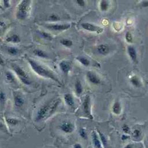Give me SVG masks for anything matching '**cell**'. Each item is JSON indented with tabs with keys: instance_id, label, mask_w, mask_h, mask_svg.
<instances>
[{
	"instance_id": "277c9868",
	"label": "cell",
	"mask_w": 148,
	"mask_h": 148,
	"mask_svg": "<svg viewBox=\"0 0 148 148\" xmlns=\"http://www.w3.org/2000/svg\"><path fill=\"white\" fill-rule=\"evenodd\" d=\"M12 69L23 83L25 85H30L31 84L29 77L22 68L17 64H13Z\"/></svg>"
},
{
	"instance_id": "f6af8a7d",
	"label": "cell",
	"mask_w": 148,
	"mask_h": 148,
	"mask_svg": "<svg viewBox=\"0 0 148 148\" xmlns=\"http://www.w3.org/2000/svg\"><path fill=\"white\" fill-rule=\"evenodd\" d=\"M0 8H1V5H0Z\"/></svg>"
},
{
	"instance_id": "9c48e42d",
	"label": "cell",
	"mask_w": 148,
	"mask_h": 148,
	"mask_svg": "<svg viewBox=\"0 0 148 148\" xmlns=\"http://www.w3.org/2000/svg\"><path fill=\"white\" fill-rule=\"evenodd\" d=\"M87 80L90 83L93 84L97 85L101 83V79L96 74L92 71H88L86 73Z\"/></svg>"
},
{
	"instance_id": "484cf974",
	"label": "cell",
	"mask_w": 148,
	"mask_h": 148,
	"mask_svg": "<svg viewBox=\"0 0 148 148\" xmlns=\"http://www.w3.org/2000/svg\"><path fill=\"white\" fill-rule=\"evenodd\" d=\"M113 112L115 114H119L121 112V105L119 102H116L113 105L112 107Z\"/></svg>"
},
{
	"instance_id": "7c38bea8",
	"label": "cell",
	"mask_w": 148,
	"mask_h": 148,
	"mask_svg": "<svg viewBox=\"0 0 148 148\" xmlns=\"http://www.w3.org/2000/svg\"><path fill=\"white\" fill-rule=\"evenodd\" d=\"M64 99L65 104L68 107L73 108L75 106V100L73 97L72 95L70 93H66L64 96Z\"/></svg>"
},
{
	"instance_id": "52a82bcc",
	"label": "cell",
	"mask_w": 148,
	"mask_h": 148,
	"mask_svg": "<svg viewBox=\"0 0 148 148\" xmlns=\"http://www.w3.org/2000/svg\"><path fill=\"white\" fill-rule=\"evenodd\" d=\"M46 27L47 29L53 31H64L69 29L71 27V24L69 23L49 24H47Z\"/></svg>"
},
{
	"instance_id": "603a6c76",
	"label": "cell",
	"mask_w": 148,
	"mask_h": 148,
	"mask_svg": "<svg viewBox=\"0 0 148 148\" xmlns=\"http://www.w3.org/2000/svg\"><path fill=\"white\" fill-rule=\"evenodd\" d=\"M7 52L9 55L14 56L18 55L19 53L20 50L18 48H17L16 47L10 46L7 48Z\"/></svg>"
},
{
	"instance_id": "8992f818",
	"label": "cell",
	"mask_w": 148,
	"mask_h": 148,
	"mask_svg": "<svg viewBox=\"0 0 148 148\" xmlns=\"http://www.w3.org/2000/svg\"><path fill=\"white\" fill-rule=\"evenodd\" d=\"M81 26L85 30L97 34H101L104 31V29L102 27L94 24L90 23H84L82 24Z\"/></svg>"
},
{
	"instance_id": "4dcf8cb0",
	"label": "cell",
	"mask_w": 148,
	"mask_h": 148,
	"mask_svg": "<svg viewBox=\"0 0 148 148\" xmlns=\"http://www.w3.org/2000/svg\"><path fill=\"white\" fill-rule=\"evenodd\" d=\"M99 138H100L101 142H102V144L104 146H105V145H106L107 143V139L106 138H105V135L103 134L100 133L99 131Z\"/></svg>"
},
{
	"instance_id": "f546056e",
	"label": "cell",
	"mask_w": 148,
	"mask_h": 148,
	"mask_svg": "<svg viewBox=\"0 0 148 148\" xmlns=\"http://www.w3.org/2000/svg\"><path fill=\"white\" fill-rule=\"evenodd\" d=\"M79 135L81 136V137L82 138H83L84 139H86L87 138V132L84 129H81L80 130H79Z\"/></svg>"
},
{
	"instance_id": "83f0119b",
	"label": "cell",
	"mask_w": 148,
	"mask_h": 148,
	"mask_svg": "<svg viewBox=\"0 0 148 148\" xmlns=\"http://www.w3.org/2000/svg\"><path fill=\"white\" fill-rule=\"evenodd\" d=\"M130 82L134 86L138 87L141 86V82L139 81V79L137 77H136V76H134V77L131 79Z\"/></svg>"
},
{
	"instance_id": "5b68a950",
	"label": "cell",
	"mask_w": 148,
	"mask_h": 148,
	"mask_svg": "<svg viewBox=\"0 0 148 148\" xmlns=\"http://www.w3.org/2000/svg\"><path fill=\"white\" fill-rule=\"evenodd\" d=\"M59 129L61 131L66 134L72 133L75 130V125L71 121H64L59 126Z\"/></svg>"
},
{
	"instance_id": "f35d334b",
	"label": "cell",
	"mask_w": 148,
	"mask_h": 148,
	"mask_svg": "<svg viewBox=\"0 0 148 148\" xmlns=\"http://www.w3.org/2000/svg\"><path fill=\"white\" fill-rule=\"evenodd\" d=\"M4 64H5V62H4L3 59H2L1 57H0V65H4Z\"/></svg>"
},
{
	"instance_id": "74e56055",
	"label": "cell",
	"mask_w": 148,
	"mask_h": 148,
	"mask_svg": "<svg viewBox=\"0 0 148 148\" xmlns=\"http://www.w3.org/2000/svg\"><path fill=\"white\" fill-rule=\"evenodd\" d=\"M73 148H83V147L80 144H75L73 145Z\"/></svg>"
},
{
	"instance_id": "3957f363",
	"label": "cell",
	"mask_w": 148,
	"mask_h": 148,
	"mask_svg": "<svg viewBox=\"0 0 148 148\" xmlns=\"http://www.w3.org/2000/svg\"><path fill=\"white\" fill-rule=\"evenodd\" d=\"M52 104V101H49L46 102L44 105L39 108L36 112L35 116V121L38 122L43 120L45 118L47 117L48 113L50 109V105Z\"/></svg>"
},
{
	"instance_id": "44dd1931",
	"label": "cell",
	"mask_w": 148,
	"mask_h": 148,
	"mask_svg": "<svg viewBox=\"0 0 148 148\" xmlns=\"http://www.w3.org/2000/svg\"><path fill=\"white\" fill-rule=\"evenodd\" d=\"M109 7V3L108 0H101L99 3V8L101 10L105 12L107 11Z\"/></svg>"
},
{
	"instance_id": "5bb4252c",
	"label": "cell",
	"mask_w": 148,
	"mask_h": 148,
	"mask_svg": "<svg viewBox=\"0 0 148 148\" xmlns=\"http://www.w3.org/2000/svg\"><path fill=\"white\" fill-rule=\"evenodd\" d=\"M127 52L131 59L134 62H136L137 61V54H136L135 48L132 46H129L127 47Z\"/></svg>"
},
{
	"instance_id": "d6a6232c",
	"label": "cell",
	"mask_w": 148,
	"mask_h": 148,
	"mask_svg": "<svg viewBox=\"0 0 148 148\" xmlns=\"http://www.w3.org/2000/svg\"><path fill=\"white\" fill-rule=\"evenodd\" d=\"M76 4L80 7H84L86 6V2L84 0H75Z\"/></svg>"
},
{
	"instance_id": "836d02e7",
	"label": "cell",
	"mask_w": 148,
	"mask_h": 148,
	"mask_svg": "<svg viewBox=\"0 0 148 148\" xmlns=\"http://www.w3.org/2000/svg\"><path fill=\"white\" fill-rule=\"evenodd\" d=\"M126 39L127 42H131L133 41V36H132L131 34L129 32L127 33L126 35Z\"/></svg>"
},
{
	"instance_id": "2e32d148",
	"label": "cell",
	"mask_w": 148,
	"mask_h": 148,
	"mask_svg": "<svg viewBox=\"0 0 148 148\" xmlns=\"http://www.w3.org/2000/svg\"><path fill=\"white\" fill-rule=\"evenodd\" d=\"M92 141L95 148H102L101 140L95 131H93L92 133Z\"/></svg>"
},
{
	"instance_id": "ee69618b",
	"label": "cell",
	"mask_w": 148,
	"mask_h": 148,
	"mask_svg": "<svg viewBox=\"0 0 148 148\" xmlns=\"http://www.w3.org/2000/svg\"><path fill=\"white\" fill-rule=\"evenodd\" d=\"M1 27H0V32H1Z\"/></svg>"
},
{
	"instance_id": "8d00e7d4",
	"label": "cell",
	"mask_w": 148,
	"mask_h": 148,
	"mask_svg": "<svg viewBox=\"0 0 148 148\" xmlns=\"http://www.w3.org/2000/svg\"><path fill=\"white\" fill-rule=\"evenodd\" d=\"M122 129H123V131L125 132V133H128L130 131V128L126 124L123 125V127H122Z\"/></svg>"
},
{
	"instance_id": "e0dca14e",
	"label": "cell",
	"mask_w": 148,
	"mask_h": 148,
	"mask_svg": "<svg viewBox=\"0 0 148 148\" xmlns=\"http://www.w3.org/2000/svg\"><path fill=\"white\" fill-rule=\"evenodd\" d=\"M97 52L99 54H100L101 55H106L109 53V49L107 45H104V44H101L97 46Z\"/></svg>"
},
{
	"instance_id": "7402d4cb",
	"label": "cell",
	"mask_w": 148,
	"mask_h": 148,
	"mask_svg": "<svg viewBox=\"0 0 148 148\" xmlns=\"http://www.w3.org/2000/svg\"><path fill=\"white\" fill-rule=\"evenodd\" d=\"M5 78H6V80L9 82V83H15L16 82V79L15 77L13 75V73L12 72H10V71H7L6 73H5Z\"/></svg>"
},
{
	"instance_id": "9a60e30c",
	"label": "cell",
	"mask_w": 148,
	"mask_h": 148,
	"mask_svg": "<svg viewBox=\"0 0 148 148\" xmlns=\"http://www.w3.org/2000/svg\"><path fill=\"white\" fill-rule=\"evenodd\" d=\"M6 41L9 43L19 44L21 42V38L18 34H13L12 35L8 37L6 39Z\"/></svg>"
},
{
	"instance_id": "4fadbf2b",
	"label": "cell",
	"mask_w": 148,
	"mask_h": 148,
	"mask_svg": "<svg viewBox=\"0 0 148 148\" xmlns=\"http://www.w3.org/2000/svg\"><path fill=\"white\" fill-rule=\"evenodd\" d=\"M60 102H61L60 99H58L54 102L53 103H52L49 110V113H48L47 117H49V116H50L51 115L54 114V113H55L57 110V108L59 107L60 104Z\"/></svg>"
},
{
	"instance_id": "d4e9b609",
	"label": "cell",
	"mask_w": 148,
	"mask_h": 148,
	"mask_svg": "<svg viewBox=\"0 0 148 148\" xmlns=\"http://www.w3.org/2000/svg\"><path fill=\"white\" fill-rule=\"evenodd\" d=\"M39 34L42 38L46 39V40L52 41L53 39V36L50 33L45 32V31H39Z\"/></svg>"
},
{
	"instance_id": "e575fe53",
	"label": "cell",
	"mask_w": 148,
	"mask_h": 148,
	"mask_svg": "<svg viewBox=\"0 0 148 148\" xmlns=\"http://www.w3.org/2000/svg\"><path fill=\"white\" fill-rule=\"evenodd\" d=\"M3 3L5 8H9L10 6V0H3Z\"/></svg>"
},
{
	"instance_id": "6da1fadb",
	"label": "cell",
	"mask_w": 148,
	"mask_h": 148,
	"mask_svg": "<svg viewBox=\"0 0 148 148\" xmlns=\"http://www.w3.org/2000/svg\"><path fill=\"white\" fill-rule=\"evenodd\" d=\"M27 61L32 70L38 75L42 76V77L52 79L56 82H57L60 84H61L59 79L52 71L48 70L46 67H44L43 65L39 64L38 62L31 59H27Z\"/></svg>"
},
{
	"instance_id": "b9f144b4",
	"label": "cell",
	"mask_w": 148,
	"mask_h": 148,
	"mask_svg": "<svg viewBox=\"0 0 148 148\" xmlns=\"http://www.w3.org/2000/svg\"><path fill=\"white\" fill-rule=\"evenodd\" d=\"M127 138H128V136L127 135H123V136H122V139H123V140L126 139Z\"/></svg>"
},
{
	"instance_id": "7bdbcfd3",
	"label": "cell",
	"mask_w": 148,
	"mask_h": 148,
	"mask_svg": "<svg viewBox=\"0 0 148 148\" xmlns=\"http://www.w3.org/2000/svg\"><path fill=\"white\" fill-rule=\"evenodd\" d=\"M3 127H4L3 124H2V123H1V122L0 121V130H1V129H3Z\"/></svg>"
},
{
	"instance_id": "f1b7e54d",
	"label": "cell",
	"mask_w": 148,
	"mask_h": 148,
	"mask_svg": "<svg viewBox=\"0 0 148 148\" xmlns=\"http://www.w3.org/2000/svg\"><path fill=\"white\" fill-rule=\"evenodd\" d=\"M48 20L52 22H56L59 21L60 19V17L57 15H56L55 13H52L49 15Z\"/></svg>"
},
{
	"instance_id": "ab89813d",
	"label": "cell",
	"mask_w": 148,
	"mask_h": 148,
	"mask_svg": "<svg viewBox=\"0 0 148 148\" xmlns=\"http://www.w3.org/2000/svg\"><path fill=\"white\" fill-rule=\"evenodd\" d=\"M144 7H148V1H144L143 2Z\"/></svg>"
},
{
	"instance_id": "8fae6325",
	"label": "cell",
	"mask_w": 148,
	"mask_h": 148,
	"mask_svg": "<svg viewBox=\"0 0 148 148\" xmlns=\"http://www.w3.org/2000/svg\"><path fill=\"white\" fill-rule=\"evenodd\" d=\"M13 101L14 104L18 108H20L23 106L25 102L24 98L20 94L15 93L13 94Z\"/></svg>"
},
{
	"instance_id": "1f68e13d",
	"label": "cell",
	"mask_w": 148,
	"mask_h": 148,
	"mask_svg": "<svg viewBox=\"0 0 148 148\" xmlns=\"http://www.w3.org/2000/svg\"><path fill=\"white\" fill-rule=\"evenodd\" d=\"M5 101H6V95L3 92L1 91L0 92V102L1 104H4Z\"/></svg>"
},
{
	"instance_id": "30bf717a",
	"label": "cell",
	"mask_w": 148,
	"mask_h": 148,
	"mask_svg": "<svg viewBox=\"0 0 148 148\" xmlns=\"http://www.w3.org/2000/svg\"><path fill=\"white\" fill-rule=\"evenodd\" d=\"M59 67L61 72L64 74H68L71 70V64L69 61L62 60L59 63Z\"/></svg>"
},
{
	"instance_id": "7a4b0ae2",
	"label": "cell",
	"mask_w": 148,
	"mask_h": 148,
	"mask_svg": "<svg viewBox=\"0 0 148 148\" xmlns=\"http://www.w3.org/2000/svg\"><path fill=\"white\" fill-rule=\"evenodd\" d=\"M32 0H22L17 8L16 18L20 20H24L27 18L30 10Z\"/></svg>"
},
{
	"instance_id": "ffe728a7",
	"label": "cell",
	"mask_w": 148,
	"mask_h": 148,
	"mask_svg": "<svg viewBox=\"0 0 148 148\" xmlns=\"http://www.w3.org/2000/svg\"><path fill=\"white\" fill-rule=\"evenodd\" d=\"M76 59L81 64L83 65V66L88 67L89 66L90 64V61H89V60L87 59L86 57H85L78 56Z\"/></svg>"
},
{
	"instance_id": "ac0fdd59",
	"label": "cell",
	"mask_w": 148,
	"mask_h": 148,
	"mask_svg": "<svg viewBox=\"0 0 148 148\" xmlns=\"http://www.w3.org/2000/svg\"><path fill=\"white\" fill-rule=\"evenodd\" d=\"M33 53L34 55H35L36 56L38 57L42 58V59L49 58V56H48L47 53L46 52H45V51L43 50L37 49L34 50Z\"/></svg>"
},
{
	"instance_id": "d590c367",
	"label": "cell",
	"mask_w": 148,
	"mask_h": 148,
	"mask_svg": "<svg viewBox=\"0 0 148 148\" xmlns=\"http://www.w3.org/2000/svg\"><path fill=\"white\" fill-rule=\"evenodd\" d=\"M133 135L136 138L139 137V136H141L140 131H139V130H137V129L135 130L134 131V132H133Z\"/></svg>"
},
{
	"instance_id": "60d3db41",
	"label": "cell",
	"mask_w": 148,
	"mask_h": 148,
	"mask_svg": "<svg viewBox=\"0 0 148 148\" xmlns=\"http://www.w3.org/2000/svg\"><path fill=\"white\" fill-rule=\"evenodd\" d=\"M124 148H133V146L131 145H127V146L124 147Z\"/></svg>"
},
{
	"instance_id": "cb8c5ba5",
	"label": "cell",
	"mask_w": 148,
	"mask_h": 148,
	"mask_svg": "<svg viewBox=\"0 0 148 148\" xmlns=\"http://www.w3.org/2000/svg\"><path fill=\"white\" fill-rule=\"evenodd\" d=\"M60 44L66 47H71L73 45V42L72 41H71V39L64 38L62 39L60 41Z\"/></svg>"
},
{
	"instance_id": "d6986e66",
	"label": "cell",
	"mask_w": 148,
	"mask_h": 148,
	"mask_svg": "<svg viewBox=\"0 0 148 148\" xmlns=\"http://www.w3.org/2000/svg\"><path fill=\"white\" fill-rule=\"evenodd\" d=\"M75 90L76 94L78 96H80L81 95L82 93H83V86L81 83V82L80 81H76L75 83Z\"/></svg>"
},
{
	"instance_id": "4316f807",
	"label": "cell",
	"mask_w": 148,
	"mask_h": 148,
	"mask_svg": "<svg viewBox=\"0 0 148 148\" xmlns=\"http://www.w3.org/2000/svg\"><path fill=\"white\" fill-rule=\"evenodd\" d=\"M7 123L10 126H16L19 123V121L17 119L13 118H7L6 119Z\"/></svg>"
},
{
	"instance_id": "ba28073f",
	"label": "cell",
	"mask_w": 148,
	"mask_h": 148,
	"mask_svg": "<svg viewBox=\"0 0 148 148\" xmlns=\"http://www.w3.org/2000/svg\"><path fill=\"white\" fill-rule=\"evenodd\" d=\"M91 100L89 96H87L85 97L83 104H82V109L85 115H86L88 117L91 118Z\"/></svg>"
}]
</instances>
